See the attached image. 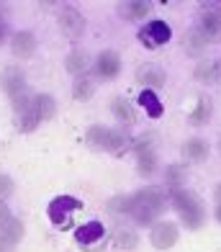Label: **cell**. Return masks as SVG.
I'll use <instances>...</instances> for the list:
<instances>
[{
  "label": "cell",
  "instance_id": "cell-1",
  "mask_svg": "<svg viewBox=\"0 0 221 252\" xmlns=\"http://www.w3.org/2000/svg\"><path fill=\"white\" fill-rule=\"evenodd\" d=\"M108 211L134 216L136 224H152L165 211V193L159 188H142L134 196H116L108 203Z\"/></svg>",
  "mask_w": 221,
  "mask_h": 252
},
{
  "label": "cell",
  "instance_id": "cell-2",
  "mask_svg": "<svg viewBox=\"0 0 221 252\" xmlns=\"http://www.w3.org/2000/svg\"><path fill=\"white\" fill-rule=\"evenodd\" d=\"M172 206L180 211L183 216V221L185 226H190V229H198L206 219V209H203V201L195 196V193L190 190H183V188H172Z\"/></svg>",
  "mask_w": 221,
  "mask_h": 252
},
{
  "label": "cell",
  "instance_id": "cell-3",
  "mask_svg": "<svg viewBox=\"0 0 221 252\" xmlns=\"http://www.w3.org/2000/svg\"><path fill=\"white\" fill-rule=\"evenodd\" d=\"M88 142L98 150H106L111 155H124L131 147V136L124 131H113L106 126H90L88 129Z\"/></svg>",
  "mask_w": 221,
  "mask_h": 252
},
{
  "label": "cell",
  "instance_id": "cell-4",
  "mask_svg": "<svg viewBox=\"0 0 221 252\" xmlns=\"http://www.w3.org/2000/svg\"><path fill=\"white\" fill-rule=\"evenodd\" d=\"M13 111H16V121L21 126V131H33L39 119V108H36V95L31 93H23L21 98L13 100Z\"/></svg>",
  "mask_w": 221,
  "mask_h": 252
},
{
  "label": "cell",
  "instance_id": "cell-5",
  "mask_svg": "<svg viewBox=\"0 0 221 252\" xmlns=\"http://www.w3.org/2000/svg\"><path fill=\"white\" fill-rule=\"evenodd\" d=\"M139 41L144 44V47H162V44L170 41V26L165 21H152V24H147L144 29H139Z\"/></svg>",
  "mask_w": 221,
  "mask_h": 252
},
{
  "label": "cell",
  "instance_id": "cell-6",
  "mask_svg": "<svg viewBox=\"0 0 221 252\" xmlns=\"http://www.w3.org/2000/svg\"><path fill=\"white\" fill-rule=\"evenodd\" d=\"M203 16H201V33L208 41H221V10L211 3H203Z\"/></svg>",
  "mask_w": 221,
  "mask_h": 252
},
{
  "label": "cell",
  "instance_id": "cell-7",
  "mask_svg": "<svg viewBox=\"0 0 221 252\" xmlns=\"http://www.w3.org/2000/svg\"><path fill=\"white\" fill-rule=\"evenodd\" d=\"M60 29L67 39H80L85 33V18L80 16L77 8H64L60 13Z\"/></svg>",
  "mask_w": 221,
  "mask_h": 252
},
{
  "label": "cell",
  "instance_id": "cell-8",
  "mask_svg": "<svg viewBox=\"0 0 221 252\" xmlns=\"http://www.w3.org/2000/svg\"><path fill=\"white\" fill-rule=\"evenodd\" d=\"M0 88H3V93L8 98L16 100L26 93V77H23V72L16 70V67H8V70H3V75H0Z\"/></svg>",
  "mask_w": 221,
  "mask_h": 252
},
{
  "label": "cell",
  "instance_id": "cell-9",
  "mask_svg": "<svg viewBox=\"0 0 221 252\" xmlns=\"http://www.w3.org/2000/svg\"><path fill=\"white\" fill-rule=\"evenodd\" d=\"M149 239H152V245L157 250H170L172 245L178 242V226L172 224V221H159V224L152 226Z\"/></svg>",
  "mask_w": 221,
  "mask_h": 252
},
{
  "label": "cell",
  "instance_id": "cell-10",
  "mask_svg": "<svg viewBox=\"0 0 221 252\" xmlns=\"http://www.w3.org/2000/svg\"><path fill=\"white\" fill-rule=\"evenodd\" d=\"M80 209V201L77 198H72V196H57L52 203H49V209H46V214H49V219L54 221V224H62L64 219L72 211H77Z\"/></svg>",
  "mask_w": 221,
  "mask_h": 252
},
{
  "label": "cell",
  "instance_id": "cell-11",
  "mask_svg": "<svg viewBox=\"0 0 221 252\" xmlns=\"http://www.w3.org/2000/svg\"><path fill=\"white\" fill-rule=\"evenodd\" d=\"M119 70H121V57L116 54L113 49H106V52L98 54V60H95V72H98L100 77L111 80V77L119 75Z\"/></svg>",
  "mask_w": 221,
  "mask_h": 252
},
{
  "label": "cell",
  "instance_id": "cell-12",
  "mask_svg": "<svg viewBox=\"0 0 221 252\" xmlns=\"http://www.w3.org/2000/svg\"><path fill=\"white\" fill-rule=\"evenodd\" d=\"M155 167H157V155L152 152V147H149V142L144 139L142 144L136 147V170H139V175L149 178V175L155 173Z\"/></svg>",
  "mask_w": 221,
  "mask_h": 252
},
{
  "label": "cell",
  "instance_id": "cell-13",
  "mask_svg": "<svg viewBox=\"0 0 221 252\" xmlns=\"http://www.w3.org/2000/svg\"><path fill=\"white\" fill-rule=\"evenodd\" d=\"M10 52L21 60H29V57L36 52V39H33V33L29 31H18L13 33V39H10Z\"/></svg>",
  "mask_w": 221,
  "mask_h": 252
},
{
  "label": "cell",
  "instance_id": "cell-14",
  "mask_svg": "<svg viewBox=\"0 0 221 252\" xmlns=\"http://www.w3.org/2000/svg\"><path fill=\"white\" fill-rule=\"evenodd\" d=\"M103 234H106V229H103L100 221H88V224L75 229V239L80 245H95L103 239Z\"/></svg>",
  "mask_w": 221,
  "mask_h": 252
},
{
  "label": "cell",
  "instance_id": "cell-15",
  "mask_svg": "<svg viewBox=\"0 0 221 252\" xmlns=\"http://www.w3.org/2000/svg\"><path fill=\"white\" fill-rule=\"evenodd\" d=\"M136 80L147 90H157V88L165 85V70H159V67H155V64H144L142 70L136 72Z\"/></svg>",
  "mask_w": 221,
  "mask_h": 252
},
{
  "label": "cell",
  "instance_id": "cell-16",
  "mask_svg": "<svg viewBox=\"0 0 221 252\" xmlns=\"http://www.w3.org/2000/svg\"><path fill=\"white\" fill-rule=\"evenodd\" d=\"M119 13L129 21H139V18H147L152 13V3L147 0H131V3H121L119 5Z\"/></svg>",
  "mask_w": 221,
  "mask_h": 252
},
{
  "label": "cell",
  "instance_id": "cell-17",
  "mask_svg": "<svg viewBox=\"0 0 221 252\" xmlns=\"http://www.w3.org/2000/svg\"><path fill=\"white\" fill-rule=\"evenodd\" d=\"M206 44H208V39L201 33V29H188L183 33V49L188 54H201L206 49Z\"/></svg>",
  "mask_w": 221,
  "mask_h": 252
},
{
  "label": "cell",
  "instance_id": "cell-18",
  "mask_svg": "<svg viewBox=\"0 0 221 252\" xmlns=\"http://www.w3.org/2000/svg\"><path fill=\"white\" fill-rule=\"evenodd\" d=\"M64 64H67V72H69V75H80V77H83V72L90 67V57H88L85 49H75L72 54L67 57Z\"/></svg>",
  "mask_w": 221,
  "mask_h": 252
},
{
  "label": "cell",
  "instance_id": "cell-19",
  "mask_svg": "<svg viewBox=\"0 0 221 252\" xmlns=\"http://www.w3.org/2000/svg\"><path fill=\"white\" fill-rule=\"evenodd\" d=\"M183 155H185V159H190V162H203L208 157V144L203 139H188L183 147Z\"/></svg>",
  "mask_w": 221,
  "mask_h": 252
},
{
  "label": "cell",
  "instance_id": "cell-20",
  "mask_svg": "<svg viewBox=\"0 0 221 252\" xmlns=\"http://www.w3.org/2000/svg\"><path fill=\"white\" fill-rule=\"evenodd\" d=\"M111 111H113V116L119 119L121 124H134L136 121V113H134L131 103L126 98H113L111 100Z\"/></svg>",
  "mask_w": 221,
  "mask_h": 252
},
{
  "label": "cell",
  "instance_id": "cell-21",
  "mask_svg": "<svg viewBox=\"0 0 221 252\" xmlns=\"http://www.w3.org/2000/svg\"><path fill=\"white\" fill-rule=\"evenodd\" d=\"M0 237H5L8 242L18 245L21 237H23V224L16 219V216H8L5 221H0Z\"/></svg>",
  "mask_w": 221,
  "mask_h": 252
},
{
  "label": "cell",
  "instance_id": "cell-22",
  "mask_svg": "<svg viewBox=\"0 0 221 252\" xmlns=\"http://www.w3.org/2000/svg\"><path fill=\"white\" fill-rule=\"evenodd\" d=\"M139 103L147 108V113L152 119H159L162 116V103H159V98L155 95V90H142L139 93Z\"/></svg>",
  "mask_w": 221,
  "mask_h": 252
},
{
  "label": "cell",
  "instance_id": "cell-23",
  "mask_svg": "<svg viewBox=\"0 0 221 252\" xmlns=\"http://www.w3.org/2000/svg\"><path fill=\"white\" fill-rule=\"evenodd\" d=\"M193 75H195V80H201V83L214 85V83H219V64L216 62H203V64L195 67Z\"/></svg>",
  "mask_w": 221,
  "mask_h": 252
},
{
  "label": "cell",
  "instance_id": "cell-24",
  "mask_svg": "<svg viewBox=\"0 0 221 252\" xmlns=\"http://www.w3.org/2000/svg\"><path fill=\"white\" fill-rule=\"evenodd\" d=\"M211 100H208L206 95L203 98H198V106H195V111L190 113V124H195V126H201V124H206L208 121V116H211Z\"/></svg>",
  "mask_w": 221,
  "mask_h": 252
},
{
  "label": "cell",
  "instance_id": "cell-25",
  "mask_svg": "<svg viewBox=\"0 0 221 252\" xmlns=\"http://www.w3.org/2000/svg\"><path fill=\"white\" fill-rule=\"evenodd\" d=\"M72 95H75V100H90L93 98V80L88 75L77 77V83L72 88Z\"/></svg>",
  "mask_w": 221,
  "mask_h": 252
},
{
  "label": "cell",
  "instance_id": "cell-26",
  "mask_svg": "<svg viewBox=\"0 0 221 252\" xmlns=\"http://www.w3.org/2000/svg\"><path fill=\"white\" fill-rule=\"evenodd\" d=\"M36 108H39V119L46 121V119H52L54 116V111H57V103L52 95H36Z\"/></svg>",
  "mask_w": 221,
  "mask_h": 252
},
{
  "label": "cell",
  "instance_id": "cell-27",
  "mask_svg": "<svg viewBox=\"0 0 221 252\" xmlns=\"http://www.w3.org/2000/svg\"><path fill=\"white\" fill-rule=\"evenodd\" d=\"M113 242L119 247H124V250H131V247H136V234L129 232V229H124V226H119L113 232Z\"/></svg>",
  "mask_w": 221,
  "mask_h": 252
},
{
  "label": "cell",
  "instance_id": "cell-28",
  "mask_svg": "<svg viewBox=\"0 0 221 252\" xmlns=\"http://www.w3.org/2000/svg\"><path fill=\"white\" fill-rule=\"evenodd\" d=\"M167 180L172 183V188H175V183H183L185 180V167L183 165H172L167 170Z\"/></svg>",
  "mask_w": 221,
  "mask_h": 252
},
{
  "label": "cell",
  "instance_id": "cell-29",
  "mask_svg": "<svg viewBox=\"0 0 221 252\" xmlns=\"http://www.w3.org/2000/svg\"><path fill=\"white\" fill-rule=\"evenodd\" d=\"M10 193H13V180H10L5 173H0V201L8 198Z\"/></svg>",
  "mask_w": 221,
  "mask_h": 252
},
{
  "label": "cell",
  "instance_id": "cell-30",
  "mask_svg": "<svg viewBox=\"0 0 221 252\" xmlns=\"http://www.w3.org/2000/svg\"><path fill=\"white\" fill-rule=\"evenodd\" d=\"M13 242H8V239L5 237H0V252H13Z\"/></svg>",
  "mask_w": 221,
  "mask_h": 252
},
{
  "label": "cell",
  "instance_id": "cell-31",
  "mask_svg": "<svg viewBox=\"0 0 221 252\" xmlns=\"http://www.w3.org/2000/svg\"><path fill=\"white\" fill-rule=\"evenodd\" d=\"M8 216H10V211H8V206H5L3 201H0V221H5Z\"/></svg>",
  "mask_w": 221,
  "mask_h": 252
},
{
  "label": "cell",
  "instance_id": "cell-32",
  "mask_svg": "<svg viewBox=\"0 0 221 252\" xmlns=\"http://www.w3.org/2000/svg\"><path fill=\"white\" fill-rule=\"evenodd\" d=\"M3 41H5V24L0 21V44H3Z\"/></svg>",
  "mask_w": 221,
  "mask_h": 252
},
{
  "label": "cell",
  "instance_id": "cell-33",
  "mask_svg": "<svg viewBox=\"0 0 221 252\" xmlns=\"http://www.w3.org/2000/svg\"><path fill=\"white\" fill-rule=\"evenodd\" d=\"M214 196H216V198H219V203H221V183L216 186V193H214Z\"/></svg>",
  "mask_w": 221,
  "mask_h": 252
},
{
  "label": "cell",
  "instance_id": "cell-34",
  "mask_svg": "<svg viewBox=\"0 0 221 252\" xmlns=\"http://www.w3.org/2000/svg\"><path fill=\"white\" fill-rule=\"evenodd\" d=\"M216 221L221 224V203H219V209H216Z\"/></svg>",
  "mask_w": 221,
  "mask_h": 252
},
{
  "label": "cell",
  "instance_id": "cell-35",
  "mask_svg": "<svg viewBox=\"0 0 221 252\" xmlns=\"http://www.w3.org/2000/svg\"><path fill=\"white\" fill-rule=\"evenodd\" d=\"M219 64V83H221V62H216Z\"/></svg>",
  "mask_w": 221,
  "mask_h": 252
},
{
  "label": "cell",
  "instance_id": "cell-36",
  "mask_svg": "<svg viewBox=\"0 0 221 252\" xmlns=\"http://www.w3.org/2000/svg\"><path fill=\"white\" fill-rule=\"evenodd\" d=\"M219 152H221V142H219Z\"/></svg>",
  "mask_w": 221,
  "mask_h": 252
}]
</instances>
